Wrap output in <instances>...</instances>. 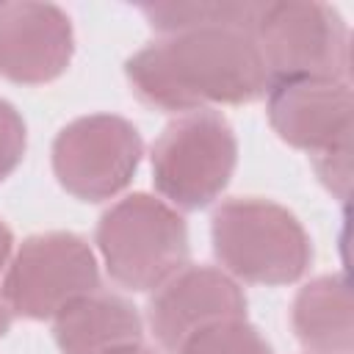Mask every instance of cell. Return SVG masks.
I'll return each instance as SVG.
<instances>
[{
  "mask_svg": "<svg viewBox=\"0 0 354 354\" xmlns=\"http://www.w3.org/2000/svg\"><path fill=\"white\" fill-rule=\"evenodd\" d=\"M124 77L144 105L180 116L254 102L271 83L254 36L235 28L160 36L127 58Z\"/></svg>",
  "mask_w": 354,
  "mask_h": 354,
  "instance_id": "1",
  "label": "cell"
},
{
  "mask_svg": "<svg viewBox=\"0 0 354 354\" xmlns=\"http://www.w3.org/2000/svg\"><path fill=\"white\" fill-rule=\"evenodd\" d=\"M210 241L221 271L249 285H290L313 260L301 221L288 207L260 196L221 202L210 221Z\"/></svg>",
  "mask_w": 354,
  "mask_h": 354,
  "instance_id": "2",
  "label": "cell"
},
{
  "mask_svg": "<svg viewBox=\"0 0 354 354\" xmlns=\"http://www.w3.org/2000/svg\"><path fill=\"white\" fill-rule=\"evenodd\" d=\"M94 243L108 277L127 290H155L188 260V227L152 194H127L97 221Z\"/></svg>",
  "mask_w": 354,
  "mask_h": 354,
  "instance_id": "3",
  "label": "cell"
},
{
  "mask_svg": "<svg viewBox=\"0 0 354 354\" xmlns=\"http://www.w3.org/2000/svg\"><path fill=\"white\" fill-rule=\"evenodd\" d=\"M238 163V138L216 111L177 116L152 144V183L174 210H202L227 188Z\"/></svg>",
  "mask_w": 354,
  "mask_h": 354,
  "instance_id": "4",
  "label": "cell"
},
{
  "mask_svg": "<svg viewBox=\"0 0 354 354\" xmlns=\"http://www.w3.org/2000/svg\"><path fill=\"white\" fill-rule=\"evenodd\" d=\"M94 290H100V263L75 232L25 238L0 277V299L8 313L30 321H53Z\"/></svg>",
  "mask_w": 354,
  "mask_h": 354,
  "instance_id": "5",
  "label": "cell"
},
{
  "mask_svg": "<svg viewBox=\"0 0 354 354\" xmlns=\"http://www.w3.org/2000/svg\"><path fill=\"white\" fill-rule=\"evenodd\" d=\"M254 44L268 80H346L348 25L326 3H263Z\"/></svg>",
  "mask_w": 354,
  "mask_h": 354,
  "instance_id": "6",
  "label": "cell"
},
{
  "mask_svg": "<svg viewBox=\"0 0 354 354\" xmlns=\"http://www.w3.org/2000/svg\"><path fill=\"white\" fill-rule=\"evenodd\" d=\"M144 155L133 122L116 113H88L64 124L53 141V174L80 202H105L122 194Z\"/></svg>",
  "mask_w": 354,
  "mask_h": 354,
  "instance_id": "7",
  "label": "cell"
},
{
  "mask_svg": "<svg viewBox=\"0 0 354 354\" xmlns=\"http://www.w3.org/2000/svg\"><path fill=\"white\" fill-rule=\"evenodd\" d=\"M232 318H246L241 285L213 266H183L152 290L147 324L166 351H177L191 335Z\"/></svg>",
  "mask_w": 354,
  "mask_h": 354,
  "instance_id": "8",
  "label": "cell"
},
{
  "mask_svg": "<svg viewBox=\"0 0 354 354\" xmlns=\"http://www.w3.org/2000/svg\"><path fill=\"white\" fill-rule=\"evenodd\" d=\"M75 53L66 11L53 3L0 6V77L19 86H41L61 77Z\"/></svg>",
  "mask_w": 354,
  "mask_h": 354,
  "instance_id": "9",
  "label": "cell"
},
{
  "mask_svg": "<svg viewBox=\"0 0 354 354\" xmlns=\"http://www.w3.org/2000/svg\"><path fill=\"white\" fill-rule=\"evenodd\" d=\"M348 80H274L266 91V113L274 133L310 155L351 141Z\"/></svg>",
  "mask_w": 354,
  "mask_h": 354,
  "instance_id": "10",
  "label": "cell"
},
{
  "mask_svg": "<svg viewBox=\"0 0 354 354\" xmlns=\"http://www.w3.org/2000/svg\"><path fill=\"white\" fill-rule=\"evenodd\" d=\"M53 337L61 354H116L141 343L144 321L127 299L94 290L53 318Z\"/></svg>",
  "mask_w": 354,
  "mask_h": 354,
  "instance_id": "11",
  "label": "cell"
},
{
  "mask_svg": "<svg viewBox=\"0 0 354 354\" xmlns=\"http://www.w3.org/2000/svg\"><path fill=\"white\" fill-rule=\"evenodd\" d=\"M290 326L307 354H351L354 310L348 282L326 274L301 285L290 307Z\"/></svg>",
  "mask_w": 354,
  "mask_h": 354,
  "instance_id": "12",
  "label": "cell"
},
{
  "mask_svg": "<svg viewBox=\"0 0 354 354\" xmlns=\"http://www.w3.org/2000/svg\"><path fill=\"white\" fill-rule=\"evenodd\" d=\"M263 3L249 0H199V3H147L138 11L147 17L152 30L160 36L185 33V30H205V28H235V30H254Z\"/></svg>",
  "mask_w": 354,
  "mask_h": 354,
  "instance_id": "13",
  "label": "cell"
},
{
  "mask_svg": "<svg viewBox=\"0 0 354 354\" xmlns=\"http://www.w3.org/2000/svg\"><path fill=\"white\" fill-rule=\"evenodd\" d=\"M174 354H271V346L246 318H232L191 335Z\"/></svg>",
  "mask_w": 354,
  "mask_h": 354,
  "instance_id": "14",
  "label": "cell"
},
{
  "mask_svg": "<svg viewBox=\"0 0 354 354\" xmlns=\"http://www.w3.org/2000/svg\"><path fill=\"white\" fill-rule=\"evenodd\" d=\"M313 169L321 180V185L340 202L348 199L351 188V141H343L332 149H324L313 155Z\"/></svg>",
  "mask_w": 354,
  "mask_h": 354,
  "instance_id": "15",
  "label": "cell"
},
{
  "mask_svg": "<svg viewBox=\"0 0 354 354\" xmlns=\"http://www.w3.org/2000/svg\"><path fill=\"white\" fill-rule=\"evenodd\" d=\"M28 147V130L19 111L0 97V183L22 163Z\"/></svg>",
  "mask_w": 354,
  "mask_h": 354,
  "instance_id": "16",
  "label": "cell"
},
{
  "mask_svg": "<svg viewBox=\"0 0 354 354\" xmlns=\"http://www.w3.org/2000/svg\"><path fill=\"white\" fill-rule=\"evenodd\" d=\"M11 252H14V235H11L8 224L0 221V277H3V271L8 266V260H11Z\"/></svg>",
  "mask_w": 354,
  "mask_h": 354,
  "instance_id": "17",
  "label": "cell"
},
{
  "mask_svg": "<svg viewBox=\"0 0 354 354\" xmlns=\"http://www.w3.org/2000/svg\"><path fill=\"white\" fill-rule=\"evenodd\" d=\"M116 354H158V351H155V348H149V346H144V343H138V346L122 348V351H116Z\"/></svg>",
  "mask_w": 354,
  "mask_h": 354,
  "instance_id": "18",
  "label": "cell"
}]
</instances>
